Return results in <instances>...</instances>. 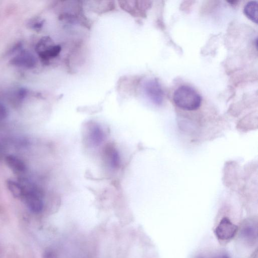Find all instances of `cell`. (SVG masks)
<instances>
[{"label":"cell","mask_w":258,"mask_h":258,"mask_svg":"<svg viewBox=\"0 0 258 258\" xmlns=\"http://www.w3.org/2000/svg\"><path fill=\"white\" fill-rule=\"evenodd\" d=\"M173 101L181 109L195 110L200 106L202 99L201 96L192 88L184 85L175 91Z\"/></svg>","instance_id":"1"},{"label":"cell","mask_w":258,"mask_h":258,"mask_svg":"<svg viewBox=\"0 0 258 258\" xmlns=\"http://www.w3.org/2000/svg\"><path fill=\"white\" fill-rule=\"evenodd\" d=\"M35 50L42 60L48 61L59 55L61 47L49 36H44L37 43Z\"/></svg>","instance_id":"2"},{"label":"cell","mask_w":258,"mask_h":258,"mask_svg":"<svg viewBox=\"0 0 258 258\" xmlns=\"http://www.w3.org/2000/svg\"><path fill=\"white\" fill-rule=\"evenodd\" d=\"M25 192L23 199L29 208L33 212H40L43 208L42 194L36 187L32 186L26 187L24 186Z\"/></svg>","instance_id":"3"},{"label":"cell","mask_w":258,"mask_h":258,"mask_svg":"<svg viewBox=\"0 0 258 258\" xmlns=\"http://www.w3.org/2000/svg\"><path fill=\"white\" fill-rule=\"evenodd\" d=\"M238 230L236 225L227 217H224L216 227L215 233L217 237L222 240H227L233 238Z\"/></svg>","instance_id":"4"},{"label":"cell","mask_w":258,"mask_h":258,"mask_svg":"<svg viewBox=\"0 0 258 258\" xmlns=\"http://www.w3.org/2000/svg\"><path fill=\"white\" fill-rule=\"evenodd\" d=\"M144 90L148 97L154 103L160 104L163 99V91L160 84L156 79L147 81L144 85Z\"/></svg>","instance_id":"5"},{"label":"cell","mask_w":258,"mask_h":258,"mask_svg":"<svg viewBox=\"0 0 258 258\" xmlns=\"http://www.w3.org/2000/svg\"><path fill=\"white\" fill-rule=\"evenodd\" d=\"M12 62L18 67L30 69L35 66L36 59L30 52L22 51L12 59Z\"/></svg>","instance_id":"6"},{"label":"cell","mask_w":258,"mask_h":258,"mask_svg":"<svg viewBox=\"0 0 258 258\" xmlns=\"http://www.w3.org/2000/svg\"><path fill=\"white\" fill-rule=\"evenodd\" d=\"M119 3L122 9L135 17L143 16V8L146 6V4H140V1H120Z\"/></svg>","instance_id":"7"},{"label":"cell","mask_w":258,"mask_h":258,"mask_svg":"<svg viewBox=\"0 0 258 258\" xmlns=\"http://www.w3.org/2000/svg\"><path fill=\"white\" fill-rule=\"evenodd\" d=\"M242 237L248 242H254L257 237V223L250 220L245 222L241 228Z\"/></svg>","instance_id":"8"},{"label":"cell","mask_w":258,"mask_h":258,"mask_svg":"<svg viewBox=\"0 0 258 258\" xmlns=\"http://www.w3.org/2000/svg\"><path fill=\"white\" fill-rule=\"evenodd\" d=\"M8 166L17 174L23 173L26 170L24 162L14 155H8L6 158Z\"/></svg>","instance_id":"9"},{"label":"cell","mask_w":258,"mask_h":258,"mask_svg":"<svg viewBox=\"0 0 258 258\" xmlns=\"http://www.w3.org/2000/svg\"><path fill=\"white\" fill-rule=\"evenodd\" d=\"M105 154L111 167L115 168L119 166L120 163L119 155L115 148L112 145L107 146L105 149Z\"/></svg>","instance_id":"10"},{"label":"cell","mask_w":258,"mask_h":258,"mask_svg":"<svg viewBox=\"0 0 258 258\" xmlns=\"http://www.w3.org/2000/svg\"><path fill=\"white\" fill-rule=\"evenodd\" d=\"M257 1H250L244 8L245 15L256 24L257 23Z\"/></svg>","instance_id":"11"},{"label":"cell","mask_w":258,"mask_h":258,"mask_svg":"<svg viewBox=\"0 0 258 258\" xmlns=\"http://www.w3.org/2000/svg\"><path fill=\"white\" fill-rule=\"evenodd\" d=\"M7 187L11 194L17 198H23L25 188L23 185L14 180H8L7 182Z\"/></svg>","instance_id":"12"},{"label":"cell","mask_w":258,"mask_h":258,"mask_svg":"<svg viewBox=\"0 0 258 258\" xmlns=\"http://www.w3.org/2000/svg\"><path fill=\"white\" fill-rule=\"evenodd\" d=\"M104 133L102 129L98 125H94L90 132V139L91 143L95 146L99 145L103 140Z\"/></svg>","instance_id":"13"},{"label":"cell","mask_w":258,"mask_h":258,"mask_svg":"<svg viewBox=\"0 0 258 258\" xmlns=\"http://www.w3.org/2000/svg\"><path fill=\"white\" fill-rule=\"evenodd\" d=\"M7 116V111L6 107L0 104V121L4 119Z\"/></svg>","instance_id":"14"},{"label":"cell","mask_w":258,"mask_h":258,"mask_svg":"<svg viewBox=\"0 0 258 258\" xmlns=\"http://www.w3.org/2000/svg\"><path fill=\"white\" fill-rule=\"evenodd\" d=\"M221 258H229L227 256H223L222 257H221Z\"/></svg>","instance_id":"15"},{"label":"cell","mask_w":258,"mask_h":258,"mask_svg":"<svg viewBox=\"0 0 258 258\" xmlns=\"http://www.w3.org/2000/svg\"><path fill=\"white\" fill-rule=\"evenodd\" d=\"M1 153H2V149H1V147L0 146V156H1Z\"/></svg>","instance_id":"16"}]
</instances>
